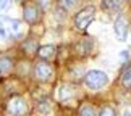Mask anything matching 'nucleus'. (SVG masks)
Instances as JSON below:
<instances>
[{
    "label": "nucleus",
    "mask_w": 131,
    "mask_h": 116,
    "mask_svg": "<svg viewBox=\"0 0 131 116\" xmlns=\"http://www.w3.org/2000/svg\"><path fill=\"white\" fill-rule=\"evenodd\" d=\"M83 79H84V84L92 90H99V89H102L108 84V76L104 71H99V69H91V71H88Z\"/></svg>",
    "instance_id": "obj_1"
},
{
    "label": "nucleus",
    "mask_w": 131,
    "mask_h": 116,
    "mask_svg": "<svg viewBox=\"0 0 131 116\" xmlns=\"http://www.w3.org/2000/svg\"><path fill=\"white\" fill-rule=\"evenodd\" d=\"M7 111L12 116H24L29 111V105L26 102V98L21 97V95H15L8 100L7 103Z\"/></svg>",
    "instance_id": "obj_2"
},
{
    "label": "nucleus",
    "mask_w": 131,
    "mask_h": 116,
    "mask_svg": "<svg viewBox=\"0 0 131 116\" xmlns=\"http://www.w3.org/2000/svg\"><path fill=\"white\" fill-rule=\"evenodd\" d=\"M32 74L34 79L39 81V82H49L50 79L53 78V66L49 61H37L32 68Z\"/></svg>",
    "instance_id": "obj_3"
},
{
    "label": "nucleus",
    "mask_w": 131,
    "mask_h": 116,
    "mask_svg": "<svg viewBox=\"0 0 131 116\" xmlns=\"http://www.w3.org/2000/svg\"><path fill=\"white\" fill-rule=\"evenodd\" d=\"M94 15H95V8L92 7V5L83 8L81 11L74 16V26H76L79 31H84V29L91 24V21L94 19Z\"/></svg>",
    "instance_id": "obj_4"
},
{
    "label": "nucleus",
    "mask_w": 131,
    "mask_h": 116,
    "mask_svg": "<svg viewBox=\"0 0 131 116\" xmlns=\"http://www.w3.org/2000/svg\"><path fill=\"white\" fill-rule=\"evenodd\" d=\"M41 16H42V11L39 8V5L36 3H26L23 8V18L28 24H37L41 21Z\"/></svg>",
    "instance_id": "obj_5"
},
{
    "label": "nucleus",
    "mask_w": 131,
    "mask_h": 116,
    "mask_svg": "<svg viewBox=\"0 0 131 116\" xmlns=\"http://www.w3.org/2000/svg\"><path fill=\"white\" fill-rule=\"evenodd\" d=\"M128 28H129V23H128V18L125 15H118L117 19L113 23V31H115V36H117L118 40H123L128 37Z\"/></svg>",
    "instance_id": "obj_6"
},
{
    "label": "nucleus",
    "mask_w": 131,
    "mask_h": 116,
    "mask_svg": "<svg viewBox=\"0 0 131 116\" xmlns=\"http://www.w3.org/2000/svg\"><path fill=\"white\" fill-rule=\"evenodd\" d=\"M74 94H76V87L73 84H62L57 89V98L60 102H67V100L73 98Z\"/></svg>",
    "instance_id": "obj_7"
},
{
    "label": "nucleus",
    "mask_w": 131,
    "mask_h": 116,
    "mask_svg": "<svg viewBox=\"0 0 131 116\" xmlns=\"http://www.w3.org/2000/svg\"><path fill=\"white\" fill-rule=\"evenodd\" d=\"M15 69V61L10 55L0 53V76H8Z\"/></svg>",
    "instance_id": "obj_8"
},
{
    "label": "nucleus",
    "mask_w": 131,
    "mask_h": 116,
    "mask_svg": "<svg viewBox=\"0 0 131 116\" xmlns=\"http://www.w3.org/2000/svg\"><path fill=\"white\" fill-rule=\"evenodd\" d=\"M55 53H57V48H55V45H42V47H39L37 50V57L42 60V61H49V60H52L55 57Z\"/></svg>",
    "instance_id": "obj_9"
},
{
    "label": "nucleus",
    "mask_w": 131,
    "mask_h": 116,
    "mask_svg": "<svg viewBox=\"0 0 131 116\" xmlns=\"http://www.w3.org/2000/svg\"><path fill=\"white\" fill-rule=\"evenodd\" d=\"M5 21L8 23V31L12 34V37L15 39H19L23 34V28H21V23L18 21V19H5Z\"/></svg>",
    "instance_id": "obj_10"
},
{
    "label": "nucleus",
    "mask_w": 131,
    "mask_h": 116,
    "mask_svg": "<svg viewBox=\"0 0 131 116\" xmlns=\"http://www.w3.org/2000/svg\"><path fill=\"white\" fill-rule=\"evenodd\" d=\"M23 50H24V53L26 55H34V53H37V40L36 39H26L23 42Z\"/></svg>",
    "instance_id": "obj_11"
},
{
    "label": "nucleus",
    "mask_w": 131,
    "mask_h": 116,
    "mask_svg": "<svg viewBox=\"0 0 131 116\" xmlns=\"http://www.w3.org/2000/svg\"><path fill=\"white\" fill-rule=\"evenodd\" d=\"M91 48H92V42H91V39H83V40H79L78 45H76V52H78L79 55L89 53Z\"/></svg>",
    "instance_id": "obj_12"
},
{
    "label": "nucleus",
    "mask_w": 131,
    "mask_h": 116,
    "mask_svg": "<svg viewBox=\"0 0 131 116\" xmlns=\"http://www.w3.org/2000/svg\"><path fill=\"white\" fill-rule=\"evenodd\" d=\"M37 111L42 116H47L50 111H52V103H50V100H47V98L39 100L37 102Z\"/></svg>",
    "instance_id": "obj_13"
},
{
    "label": "nucleus",
    "mask_w": 131,
    "mask_h": 116,
    "mask_svg": "<svg viewBox=\"0 0 131 116\" xmlns=\"http://www.w3.org/2000/svg\"><path fill=\"white\" fill-rule=\"evenodd\" d=\"M78 116H97L94 111V108L91 107L89 103H84L81 108H79V111H78Z\"/></svg>",
    "instance_id": "obj_14"
},
{
    "label": "nucleus",
    "mask_w": 131,
    "mask_h": 116,
    "mask_svg": "<svg viewBox=\"0 0 131 116\" xmlns=\"http://www.w3.org/2000/svg\"><path fill=\"white\" fill-rule=\"evenodd\" d=\"M99 116H117V110L113 107H110V105H105V107L100 108Z\"/></svg>",
    "instance_id": "obj_15"
},
{
    "label": "nucleus",
    "mask_w": 131,
    "mask_h": 116,
    "mask_svg": "<svg viewBox=\"0 0 131 116\" xmlns=\"http://www.w3.org/2000/svg\"><path fill=\"white\" fill-rule=\"evenodd\" d=\"M122 85L123 87H131V66L122 74Z\"/></svg>",
    "instance_id": "obj_16"
},
{
    "label": "nucleus",
    "mask_w": 131,
    "mask_h": 116,
    "mask_svg": "<svg viewBox=\"0 0 131 116\" xmlns=\"http://www.w3.org/2000/svg\"><path fill=\"white\" fill-rule=\"evenodd\" d=\"M78 5V0H60V7L63 10H73Z\"/></svg>",
    "instance_id": "obj_17"
},
{
    "label": "nucleus",
    "mask_w": 131,
    "mask_h": 116,
    "mask_svg": "<svg viewBox=\"0 0 131 116\" xmlns=\"http://www.w3.org/2000/svg\"><path fill=\"white\" fill-rule=\"evenodd\" d=\"M123 0H105V7L110 10H120Z\"/></svg>",
    "instance_id": "obj_18"
},
{
    "label": "nucleus",
    "mask_w": 131,
    "mask_h": 116,
    "mask_svg": "<svg viewBox=\"0 0 131 116\" xmlns=\"http://www.w3.org/2000/svg\"><path fill=\"white\" fill-rule=\"evenodd\" d=\"M10 2H12V0H0V11L7 10L10 7Z\"/></svg>",
    "instance_id": "obj_19"
},
{
    "label": "nucleus",
    "mask_w": 131,
    "mask_h": 116,
    "mask_svg": "<svg viewBox=\"0 0 131 116\" xmlns=\"http://www.w3.org/2000/svg\"><path fill=\"white\" fill-rule=\"evenodd\" d=\"M120 57H122V60H128L129 58V52H128V50H123Z\"/></svg>",
    "instance_id": "obj_20"
},
{
    "label": "nucleus",
    "mask_w": 131,
    "mask_h": 116,
    "mask_svg": "<svg viewBox=\"0 0 131 116\" xmlns=\"http://www.w3.org/2000/svg\"><path fill=\"white\" fill-rule=\"evenodd\" d=\"M15 2H16V3H26L28 0H15Z\"/></svg>",
    "instance_id": "obj_21"
},
{
    "label": "nucleus",
    "mask_w": 131,
    "mask_h": 116,
    "mask_svg": "<svg viewBox=\"0 0 131 116\" xmlns=\"http://www.w3.org/2000/svg\"><path fill=\"white\" fill-rule=\"evenodd\" d=\"M123 116H131V113H129V111H125V113H123Z\"/></svg>",
    "instance_id": "obj_22"
}]
</instances>
